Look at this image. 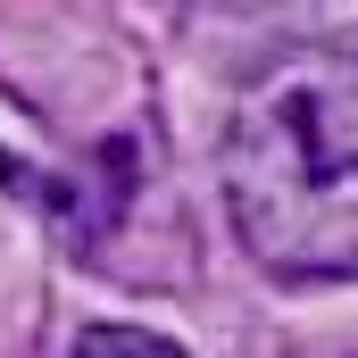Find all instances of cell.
<instances>
[{"instance_id": "1", "label": "cell", "mask_w": 358, "mask_h": 358, "mask_svg": "<svg viewBox=\"0 0 358 358\" xmlns=\"http://www.w3.org/2000/svg\"><path fill=\"white\" fill-rule=\"evenodd\" d=\"M225 217L283 283L358 275V50L300 42L225 117Z\"/></svg>"}, {"instance_id": "2", "label": "cell", "mask_w": 358, "mask_h": 358, "mask_svg": "<svg viewBox=\"0 0 358 358\" xmlns=\"http://www.w3.org/2000/svg\"><path fill=\"white\" fill-rule=\"evenodd\" d=\"M76 350H134V358H176V342H159V334H134V325H84L76 334Z\"/></svg>"}]
</instances>
